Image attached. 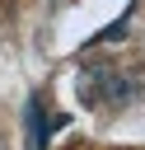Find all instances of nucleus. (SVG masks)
<instances>
[{
  "label": "nucleus",
  "mask_w": 145,
  "mask_h": 150,
  "mask_svg": "<svg viewBox=\"0 0 145 150\" xmlns=\"http://www.w3.org/2000/svg\"><path fill=\"white\" fill-rule=\"evenodd\" d=\"M47 136H51V122L42 112V98L33 94L28 98V150H47Z\"/></svg>",
  "instance_id": "nucleus-2"
},
{
  "label": "nucleus",
  "mask_w": 145,
  "mask_h": 150,
  "mask_svg": "<svg viewBox=\"0 0 145 150\" xmlns=\"http://www.w3.org/2000/svg\"><path fill=\"white\" fill-rule=\"evenodd\" d=\"M126 23H131V9H122V19H112L103 33H94V42H117V38H126ZM89 42V47H94Z\"/></svg>",
  "instance_id": "nucleus-3"
},
{
  "label": "nucleus",
  "mask_w": 145,
  "mask_h": 150,
  "mask_svg": "<svg viewBox=\"0 0 145 150\" xmlns=\"http://www.w3.org/2000/svg\"><path fill=\"white\" fill-rule=\"evenodd\" d=\"M75 89H80V103L126 108L131 98L145 94V70H136V66H84Z\"/></svg>",
  "instance_id": "nucleus-1"
}]
</instances>
